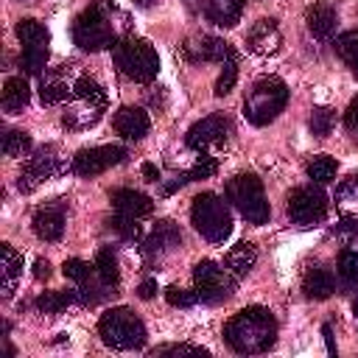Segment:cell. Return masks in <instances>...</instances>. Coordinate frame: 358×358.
I'll list each match as a JSON object with an SVG mask.
<instances>
[{"label":"cell","mask_w":358,"mask_h":358,"mask_svg":"<svg viewBox=\"0 0 358 358\" xmlns=\"http://www.w3.org/2000/svg\"><path fill=\"white\" fill-rule=\"evenodd\" d=\"M123 36H129V17L112 0H92L73 22V42L90 53L115 48Z\"/></svg>","instance_id":"6da1fadb"},{"label":"cell","mask_w":358,"mask_h":358,"mask_svg":"<svg viewBox=\"0 0 358 358\" xmlns=\"http://www.w3.org/2000/svg\"><path fill=\"white\" fill-rule=\"evenodd\" d=\"M224 341L241 355L266 352L277 341V319L268 308L249 305L229 316V322L224 324Z\"/></svg>","instance_id":"7a4b0ae2"},{"label":"cell","mask_w":358,"mask_h":358,"mask_svg":"<svg viewBox=\"0 0 358 358\" xmlns=\"http://www.w3.org/2000/svg\"><path fill=\"white\" fill-rule=\"evenodd\" d=\"M112 62L126 78L140 81V84H151L159 73V56H157L154 45L148 39H140L131 34L123 36L112 48Z\"/></svg>","instance_id":"3957f363"},{"label":"cell","mask_w":358,"mask_h":358,"mask_svg":"<svg viewBox=\"0 0 358 358\" xmlns=\"http://www.w3.org/2000/svg\"><path fill=\"white\" fill-rule=\"evenodd\" d=\"M288 103V87L277 76H263L243 98V117L252 126H268Z\"/></svg>","instance_id":"277c9868"},{"label":"cell","mask_w":358,"mask_h":358,"mask_svg":"<svg viewBox=\"0 0 358 358\" xmlns=\"http://www.w3.org/2000/svg\"><path fill=\"white\" fill-rule=\"evenodd\" d=\"M98 336L106 347L129 352V350H140L148 338L143 319L131 310V308H112L106 313H101L98 319Z\"/></svg>","instance_id":"5b68a950"},{"label":"cell","mask_w":358,"mask_h":358,"mask_svg":"<svg viewBox=\"0 0 358 358\" xmlns=\"http://www.w3.org/2000/svg\"><path fill=\"white\" fill-rule=\"evenodd\" d=\"M103 109H106L103 87L90 76H78L73 81V101L64 106L62 123L67 129H90V126H95L101 120Z\"/></svg>","instance_id":"8992f818"},{"label":"cell","mask_w":358,"mask_h":358,"mask_svg":"<svg viewBox=\"0 0 358 358\" xmlns=\"http://www.w3.org/2000/svg\"><path fill=\"white\" fill-rule=\"evenodd\" d=\"M190 221L210 243H224L232 235V213L218 193H199L190 207Z\"/></svg>","instance_id":"52a82bcc"},{"label":"cell","mask_w":358,"mask_h":358,"mask_svg":"<svg viewBox=\"0 0 358 358\" xmlns=\"http://www.w3.org/2000/svg\"><path fill=\"white\" fill-rule=\"evenodd\" d=\"M227 199L249 224H266L271 215L263 182L255 173H235L232 179H227Z\"/></svg>","instance_id":"ba28073f"},{"label":"cell","mask_w":358,"mask_h":358,"mask_svg":"<svg viewBox=\"0 0 358 358\" xmlns=\"http://www.w3.org/2000/svg\"><path fill=\"white\" fill-rule=\"evenodd\" d=\"M17 39L22 45V53H20V64L28 76H42L45 64H48V53H50V34L48 28L39 22V20H20L17 22Z\"/></svg>","instance_id":"9c48e42d"},{"label":"cell","mask_w":358,"mask_h":358,"mask_svg":"<svg viewBox=\"0 0 358 358\" xmlns=\"http://www.w3.org/2000/svg\"><path fill=\"white\" fill-rule=\"evenodd\" d=\"M193 285H196V294H199L201 302L218 305V302H227L232 296L235 277L229 274L227 266H221L215 260H201L193 268Z\"/></svg>","instance_id":"30bf717a"},{"label":"cell","mask_w":358,"mask_h":358,"mask_svg":"<svg viewBox=\"0 0 358 358\" xmlns=\"http://www.w3.org/2000/svg\"><path fill=\"white\" fill-rule=\"evenodd\" d=\"M288 218L296 227H313L327 218V196L316 185H302L288 193Z\"/></svg>","instance_id":"8fae6325"},{"label":"cell","mask_w":358,"mask_h":358,"mask_svg":"<svg viewBox=\"0 0 358 358\" xmlns=\"http://www.w3.org/2000/svg\"><path fill=\"white\" fill-rule=\"evenodd\" d=\"M129 157V151L123 145H92V148H81L73 162L70 171L78 176H98L103 171H109L112 165H120Z\"/></svg>","instance_id":"7c38bea8"},{"label":"cell","mask_w":358,"mask_h":358,"mask_svg":"<svg viewBox=\"0 0 358 358\" xmlns=\"http://www.w3.org/2000/svg\"><path fill=\"white\" fill-rule=\"evenodd\" d=\"M62 159L53 154V148H39L34 157H28V162L22 165L20 176H17V190L20 193H34L42 182H48L50 176H56L62 171Z\"/></svg>","instance_id":"4fadbf2b"},{"label":"cell","mask_w":358,"mask_h":358,"mask_svg":"<svg viewBox=\"0 0 358 358\" xmlns=\"http://www.w3.org/2000/svg\"><path fill=\"white\" fill-rule=\"evenodd\" d=\"M182 56L187 62H229L235 59V50L229 42H224L221 36H213V34H199V36H190L182 42Z\"/></svg>","instance_id":"5bb4252c"},{"label":"cell","mask_w":358,"mask_h":358,"mask_svg":"<svg viewBox=\"0 0 358 358\" xmlns=\"http://www.w3.org/2000/svg\"><path fill=\"white\" fill-rule=\"evenodd\" d=\"M227 134H229V120L224 115H207L201 120H196L187 134H185V143L196 151H207V148H215V145H224L227 143Z\"/></svg>","instance_id":"9a60e30c"},{"label":"cell","mask_w":358,"mask_h":358,"mask_svg":"<svg viewBox=\"0 0 358 358\" xmlns=\"http://www.w3.org/2000/svg\"><path fill=\"white\" fill-rule=\"evenodd\" d=\"M182 246V232H179V227L173 224V221H157V227L143 238V255H145V260H162V257H168L171 252H176Z\"/></svg>","instance_id":"2e32d148"},{"label":"cell","mask_w":358,"mask_h":358,"mask_svg":"<svg viewBox=\"0 0 358 358\" xmlns=\"http://www.w3.org/2000/svg\"><path fill=\"white\" fill-rule=\"evenodd\" d=\"M64 221H67L64 201L56 199V201H48V204H42V207H36V213H34V218H31V227H34V232H36L39 241L53 243V241L62 238Z\"/></svg>","instance_id":"e0dca14e"},{"label":"cell","mask_w":358,"mask_h":358,"mask_svg":"<svg viewBox=\"0 0 358 358\" xmlns=\"http://www.w3.org/2000/svg\"><path fill=\"white\" fill-rule=\"evenodd\" d=\"M280 45H282V34L274 20H257L246 31V48L255 56H274L280 50Z\"/></svg>","instance_id":"ac0fdd59"},{"label":"cell","mask_w":358,"mask_h":358,"mask_svg":"<svg viewBox=\"0 0 358 358\" xmlns=\"http://www.w3.org/2000/svg\"><path fill=\"white\" fill-rule=\"evenodd\" d=\"M112 126L126 140H143L148 134V129H151V117L140 106H120L115 112V117H112Z\"/></svg>","instance_id":"d6986e66"},{"label":"cell","mask_w":358,"mask_h":358,"mask_svg":"<svg viewBox=\"0 0 358 358\" xmlns=\"http://www.w3.org/2000/svg\"><path fill=\"white\" fill-rule=\"evenodd\" d=\"M109 199H112L115 213L117 215H126V218H137L140 221V218H145L154 210L151 196H145L140 190H131V187H117V190L109 193Z\"/></svg>","instance_id":"ffe728a7"},{"label":"cell","mask_w":358,"mask_h":358,"mask_svg":"<svg viewBox=\"0 0 358 358\" xmlns=\"http://www.w3.org/2000/svg\"><path fill=\"white\" fill-rule=\"evenodd\" d=\"M73 92V81H67L64 70H45L39 76V101L45 106H53V103H62L67 101V95Z\"/></svg>","instance_id":"44dd1931"},{"label":"cell","mask_w":358,"mask_h":358,"mask_svg":"<svg viewBox=\"0 0 358 358\" xmlns=\"http://www.w3.org/2000/svg\"><path fill=\"white\" fill-rule=\"evenodd\" d=\"M305 22H308V31L316 39H333L336 25H338V14H336V8L330 3H316V6L308 8Z\"/></svg>","instance_id":"7402d4cb"},{"label":"cell","mask_w":358,"mask_h":358,"mask_svg":"<svg viewBox=\"0 0 358 358\" xmlns=\"http://www.w3.org/2000/svg\"><path fill=\"white\" fill-rule=\"evenodd\" d=\"M20 277H22V257L17 255V249L11 243H3L0 246V288H3L6 299L14 294Z\"/></svg>","instance_id":"603a6c76"},{"label":"cell","mask_w":358,"mask_h":358,"mask_svg":"<svg viewBox=\"0 0 358 358\" xmlns=\"http://www.w3.org/2000/svg\"><path fill=\"white\" fill-rule=\"evenodd\" d=\"M246 0H204V17L221 28H232L241 22Z\"/></svg>","instance_id":"cb8c5ba5"},{"label":"cell","mask_w":358,"mask_h":358,"mask_svg":"<svg viewBox=\"0 0 358 358\" xmlns=\"http://www.w3.org/2000/svg\"><path fill=\"white\" fill-rule=\"evenodd\" d=\"M255 263H257V249H255V243H249V241L235 243V246L227 252V257H224V266L229 268V274H232L235 280L246 277V274L255 268Z\"/></svg>","instance_id":"d4e9b609"},{"label":"cell","mask_w":358,"mask_h":358,"mask_svg":"<svg viewBox=\"0 0 358 358\" xmlns=\"http://www.w3.org/2000/svg\"><path fill=\"white\" fill-rule=\"evenodd\" d=\"M31 101V87L22 76H11L6 78V87H3V109L8 115H20Z\"/></svg>","instance_id":"484cf974"},{"label":"cell","mask_w":358,"mask_h":358,"mask_svg":"<svg viewBox=\"0 0 358 358\" xmlns=\"http://www.w3.org/2000/svg\"><path fill=\"white\" fill-rule=\"evenodd\" d=\"M302 291H305V296H310V299H327V296L336 291V280H333V274H330L327 268L316 266V268H308V271H305V277H302Z\"/></svg>","instance_id":"4316f807"},{"label":"cell","mask_w":358,"mask_h":358,"mask_svg":"<svg viewBox=\"0 0 358 358\" xmlns=\"http://www.w3.org/2000/svg\"><path fill=\"white\" fill-rule=\"evenodd\" d=\"M76 302H81L78 288H76V291H45V294L36 296L34 305H36L42 313H62V310H67V308L76 305Z\"/></svg>","instance_id":"83f0119b"},{"label":"cell","mask_w":358,"mask_h":358,"mask_svg":"<svg viewBox=\"0 0 358 358\" xmlns=\"http://www.w3.org/2000/svg\"><path fill=\"white\" fill-rule=\"evenodd\" d=\"M95 271H98V277L112 291H117V285H120V268H117V257H115L112 246H101L98 249V255H95Z\"/></svg>","instance_id":"f1b7e54d"},{"label":"cell","mask_w":358,"mask_h":358,"mask_svg":"<svg viewBox=\"0 0 358 358\" xmlns=\"http://www.w3.org/2000/svg\"><path fill=\"white\" fill-rule=\"evenodd\" d=\"M336 53L338 59L350 67V73L358 78V31H344L341 36H336Z\"/></svg>","instance_id":"f546056e"},{"label":"cell","mask_w":358,"mask_h":358,"mask_svg":"<svg viewBox=\"0 0 358 358\" xmlns=\"http://www.w3.org/2000/svg\"><path fill=\"white\" fill-rule=\"evenodd\" d=\"M336 173H338V162H336L333 157H327V154H319V157H313V159L308 162V176H310L316 185L333 182Z\"/></svg>","instance_id":"4dcf8cb0"},{"label":"cell","mask_w":358,"mask_h":358,"mask_svg":"<svg viewBox=\"0 0 358 358\" xmlns=\"http://www.w3.org/2000/svg\"><path fill=\"white\" fill-rule=\"evenodd\" d=\"M31 151V134L22 129H6L3 131V154L6 157H25Z\"/></svg>","instance_id":"1f68e13d"},{"label":"cell","mask_w":358,"mask_h":358,"mask_svg":"<svg viewBox=\"0 0 358 358\" xmlns=\"http://www.w3.org/2000/svg\"><path fill=\"white\" fill-rule=\"evenodd\" d=\"M336 204H338L344 213L358 215V176L344 179V182L336 187Z\"/></svg>","instance_id":"d6a6232c"},{"label":"cell","mask_w":358,"mask_h":358,"mask_svg":"<svg viewBox=\"0 0 358 358\" xmlns=\"http://www.w3.org/2000/svg\"><path fill=\"white\" fill-rule=\"evenodd\" d=\"M338 277L347 288H358V252L355 249H344L338 255Z\"/></svg>","instance_id":"836d02e7"},{"label":"cell","mask_w":358,"mask_h":358,"mask_svg":"<svg viewBox=\"0 0 358 358\" xmlns=\"http://www.w3.org/2000/svg\"><path fill=\"white\" fill-rule=\"evenodd\" d=\"M333 123H336V115H333V109H327V106H316V109L310 112V120H308L313 137H327V134L333 131Z\"/></svg>","instance_id":"e575fe53"},{"label":"cell","mask_w":358,"mask_h":358,"mask_svg":"<svg viewBox=\"0 0 358 358\" xmlns=\"http://www.w3.org/2000/svg\"><path fill=\"white\" fill-rule=\"evenodd\" d=\"M235 81H238V62L229 59V62L221 64V73H218V78H215V95H218V98H221V95H229L232 87H235Z\"/></svg>","instance_id":"d590c367"},{"label":"cell","mask_w":358,"mask_h":358,"mask_svg":"<svg viewBox=\"0 0 358 358\" xmlns=\"http://www.w3.org/2000/svg\"><path fill=\"white\" fill-rule=\"evenodd\" d=\"M215 171H218V162H215V157H213V154H207V151H199V159H196V165L187 171V179H190V182H199V179H210Z\"/></svg>","instance_id":"8d00e7d4"},{"label":"cell","mask_w":358,"mask_h":358,"mask_svg":"<svg viewBox=\"0 0 358 358\" xmlns=\"http://www.w3.org/2000/svg\"><path fill=\"white\" fill-rule=\"evenodd\" d=\"M92 268H95V263L90 266L87 260H78V257H70V260H64V266H62V274L67 277V280H73L76 285L78 282H84L90 274H92Z\"/></svg>","instance_id":"74e56055"},{"label":"cell","mask_w":358,"mask_h":358,"mask_svg":"<svg viewBox=\"0 0 358 358\" xmlns=\"http://www.w3.org/2000/svg\"><path fill=\"white\" fill-rule=\"evenodd\" d=\"M109 224H112V229H115L123 241H140V221H137V218H126V215H117V213H115V218H112Z\"/></svg>","instance_id":"f35d334b"},{"label":"cell","mask_w":358,"mask_h":358,"mask_svg":"<svg viewBox=\"0 0 358 358\" xmlns=\"http://www.w3.org/2000/svg\"><path fill=\"white\" fill-rule=\"evenodd\" d=\"M165 299H168V305H173V308H193L196 299H199V294H196V288L187 291V288H179V285H168V288H165Z\"/></svg>","instance_id":"ab89813d"},{"label":"cell","mask_w":358,"mask_h":358,"mask_svg":"<svg viewBox=\"0 0 358 358\" xmlns=\"http://www.w3.org/2000/svg\"><path fill=\"white\" fill-rule=\"evenodd\" d=\"M333 235L341 238L344 243H355V241H358V215L344 213V218L333 227Z\"/></svg>","instance_id":"60d3db41"},{"label":"cell","mask_w":358,"mask_h":358,"mask_svg":"<svg viewBox=\"0 0 358 358\" xmlns=\"http://www.w3.org/2000/svg\"><path fill=\"white\" fill-rule=\"evenodd\" d=\"M151 355H207V350L193 347V344H162L151 350Z\"/></svg>","instance_id":"b9f144b4"},{"label":"cell","mask_w":358,"mask_h":358,"mask_svg":"<svg viewBox=\"0 0 358 358\" xmlns=\"http://www.w3.org/2000/svg\"><path fill=\"white\" fill-rule=\"evenodd\" d=\"M344 129L358 140V95L350 101V106H347V112H344Z\"/></svg>","instance_id":"7bdbcfd3"},{"label":"cell","mask_w":358,"mask_h":358,"mask_svg":"<svg viewBox=\"0 0 358 358\" xmlns=\"http://www.w3.org/2000/svg\"><path fill=\"white\" fill-rule=\"evenodd\" d=\"M187 182H190V179H187V173H179V176H173L171 182H165V185H162V193H165V196H171L173 190H179V187H182V185H187Z\"/></svg>","instance_id":"ee69618b"},{"label":"cell","mask_w":358,"mask_h":358,"mask_svg":"<svg viewBox=\"0 0 358 358\" xmlns=\"http://www.w3.org/2000/svg\"><path fill=\"white\" fill-rule=\"evenodd\" d=\"M157 294V280H143L140 285H137V296L140 299H151Z\"/></svg>","instance_id":"f6af8a7d"},{"label":"cell","mask_w":358,"mask_h":358,"mask_svg":"<svg viewBox=\"0 0 358 358\" xmlns=\"http://www.w3.org/2000/svg\"><path fill=\"white\" fill-rule=\"evenodd\" d=\"M34 277L36 280H48L50 277V263L48 260H36L34 263Z\"/></svg>","instance_id":"bcb514c9"},{"label":"cell","mask_w":358,"mask_h":358,"mask_svg":"<svg viewBox=\"0 0 358 358\" xmlns=\"http://www.w3.org/2000/svg\"><path fill=\"white\" fill-rule=\"evenodd\" d=\"M143 176H145L148 182H162V179H159V168H157L154 162H145V165H143Z\"/></svg>","instance_id":"7dc6e473"},{"label":"cell","mask_w":358,"mask_h":358,"mask_svg":"<svg viewBox=\"0 0 358 358\" xmlns=\"http://www.w3.org/2000/svg\"><path fill=\"white\" fill-rule=\"evenodd\" d=\"M322 333H324V341H327V352L333 355V352H336V344H333V330H330V324H324Z\"/></svg>","instance_id":"c3c4849f"},{"label":"cell","mask_w":358,"mask_h":358,"mask_svg":"<svg viewBox=\"0 0 358 358\" xmlns=\"http://www.w3.org/2000/svg\"><path fill=\"white\" fill-rule=\"evenodd\" d=\"M185 6H187L190 11H196V8H201V6H204V0H185Z\"/></svg>","instance_id":"681fc988"},{"label":"cell","mask_w":358,"mask_h":358,"mask_svg":"<svg viewBox=\"0 0 358 358\" xmlns=\"http://www.w3.org/2000/svg\"><path fill=\"white\" fill-rule=\"evenodd\" d=\"M151 3L154 0H134V6H140V8H151Z\"/></svg>","instance_id":"f907efd6"},{"label":"cell","mask_w":358,"mask_h":358,"mask_svg":"<svg viewBox=\"0 0 358 358\" xmlns=\"http://www.w3.org/2000/svg\"><path fill=\"white\" fill-rule=\"evenodd\" d=\"M352 313H355V316H358V296H355V299H352Z\"/></svg>","instance_id":"816d5d0a"}]
</instances>
